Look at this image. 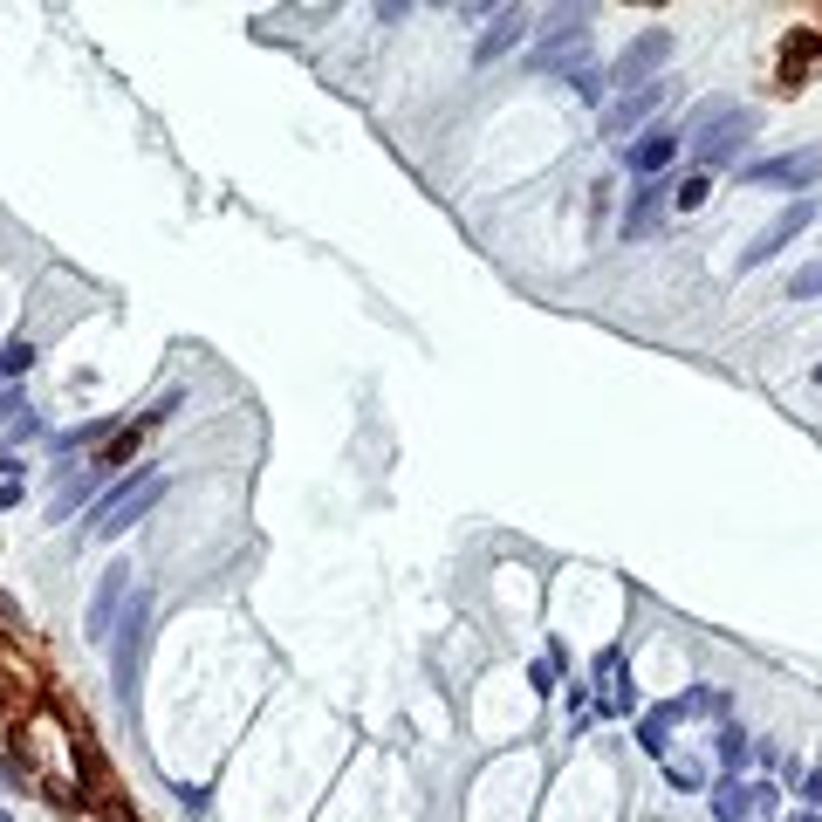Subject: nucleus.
<instances>
[{
	"label": "nucleus",
	"instance_id": "28",
	"mask_svg": "<svg viewBox=\"0 0 822 822\" xmlns=\"http://www.w3.org/2000/svg\"><path fill=\"white\" fill-rule=\"evenodd\" d=\"M21 501V480H0V507H14Z\"/></svg>",
	"mask_w": 822,
	"mask_h": 822
},
{
	"label": "nucleus",
	"instance_id": "7",
	"mask_svg": "<svg viewBox=\"0 0 822 822\" xmlns=\"http://www.w3.org/2000/svg\"><path fill=\"white\" fill-rule=\"evenodd\" d=\"M124 610H131V569H124V562H117V569L96 583V597H90L83 637H90V645H110V631L124 624Z\"/></svg>",
	"mask_w": 822,
	"mask_h": 822
},
{
	"label": "nucleus",
	"instance_id": "17",
	"mask_svg": "<svg viewBox=\"0 0 822 822\" xmlns=\"http://www.w3.org/2000/svg\"><path fill=\"white\" fill-rule=\"evenodd\" d=\"M815 295H822V254H815L809 268H795V274H788V302H815Z\"/></svg>",
	"mask_w": 822,
	"mask_h": 822
},
{
	"label": "nucleus",
	"instance_id": "27",
	"mask_svg": "<svg viewBox=\"0 0 822 822\" xmlns=\"http://www.w3.org/2000/svg\"><path fill=\"white\" fill-rule=\"evenodd\" d=\"M802 802H809V809H822V761L809 767V782H802Z\"/></svg>",
	"mask_w": 822,
	"mask_h": 822
},
{
	"label": "nucleus",
	"instance_id": "23",
	"mask_svg": "<svg viewBox=\"0 0 822 822\" xmlns=\"http://www.w3.org/2000/svg\"><path fill=\"white\" fill-rule=\"evenodd\" d=\"M28 364H35V343H8L0 350V377H21Z\"/></svg>",
	"mask_w": 822,
	"mask_h": 822
},
{
	"label": "nucleus",
	"instance_id": "24",
	"mask_svg": "<svg viewBox=\"0 0 822 822\" xmlns=\"http://www.w3.org/2000/svg\"><path fill=\"white\" fill-rule=\"evenodd\" d=\"M665 775H672V788H685V795L706 782V775H700V767H692V761H665Z\"/></svg>",
	"mask_w": 822,
	"mask_h": 822
},
{
	"label": "nucleus",
	"instance_id": "21",
	"mask_svg": "<svg viewBox=\"0 0 822 822\" xmlns=\"http://www.w3.org/2000/svg\"><path fill=\"white\" fill-rule=\"evenodd\" d=\"M569 83H576V96H583V103H603V96H610V83H603V69H589V62H583L576 75H569Z\"/></svg>",
	"mask_w": 822,
	"mask_h": 822
},
{
	"label": "nucleus",
	"instance_id": "8",
	"mask_svg": "<svg viewBox=\"0 0 822 822\" xmlns=\"http://www.w3.org/2000/svg\"><path fill=\"white\" fill-rule=\"evenodd\" d=\"M665 90H672V83L658 75V83H637V90H624V96H610V103H603V138H631V131H645V117L665 103Z\"/></svg>",
	"mask_w": 822,
	"mask_h": 822
},
{
	"label": "nucleus",
	"instance_id": "29",
	"mask_svg": "<svg viewBox=\"0 0 822 822\" xmlns=\"http://www.w3.org/2000/svg\"><path fill=\"white\" fill-rule=\"evenodd\" d=\"M795 822H822V815H815V809H809V815H795Z\"/></svg>",
	"mask_w": 822,
	"mask_h": 822
},
{
	"label": "nucleus",
	"instance_id": "12",
	"mask_svg": "<svg viewBox=\"0 0 822 822\" xmlns=\"http://www.w3.org/2000/svg\"><path fill=\"white\" fill-rule=\"evenodd\" d=\"M521 35H528V14H521V8H501V14H494V28H486V35L473 42V62L486 69V62L514 56V42H521Z\"/></svg>",
	"mask_w": 822,
	"mask_h": 822
},
{
	"label": "nucleus",
	"instance_id": "6",
	"mask_svg": "<svg viewBox=\"0 0 822 822\" xmlns=\"http://www.w3.org/2000/svg\"><path fill=\"white\" fill-rule=\"evenodd\" d=\"M815 213H822V199H788L782 213L767 220V226H761V234H754L748 247H740V268H761V261H775V254H782L788 240H802L809 226H815Z\"/></svg>",
	"mask_w": 822,
	"mask_h": 822
},
{
	"label": "nucleus",
	"instance_id": "11",
	"mask_svg": "<svg viewBox=\"0 0 822 822\" xmlns=\"http://www.w3.org/2000/svg\"><path fill=\"white\" fill-rule=\"evenodd\" d=\"M665 178H637V192H631V213H624V240H645L651 226L665 220Z\"/></svg>",
	"mask_w": 822,
	"mask_h": 822
},
{
	"label": "nucleus",
	"instance_id": "18",
	"mask_svg": "<svg viewBox=\"0 0 822 822\" xmlns=\"http://www.w3.org/2000/svg\"><path fill=\"white\" fill-rule=\"evenodd\" d=\"M178 404H186V391H178V384H172V391H158V398L144 404V419H138V425H144V432H151V425H165V419H172Z\"/></svg>",
	"mask_w": 822,
	"mask_h": 822
},
{
	"label": "nucleus",
	"instance_id": "31",
	"mask_svg": "<svg viewBox=\"0 0 822 822\" xmlns=\"http://www.w3.org/2000/svg\"><path fill=\"white\" fill-rule=\"evenodd\" d=\"M815 384H822V364H815Z\"/></svg>",
	"mask_w": 822,
	"mask_h": 822
},
{
	"label": "nucleus",
	"instance_id": "9",
	"mask_svg": "<svg viewBox=\"0 0 822 822\" xmlns=\"http://www.w3.org/2000/svg\"><path fill=\"white\" fill-rule=\"evenodd\" d=\"M748 138H754V117H748V110H733V117L719 124L713 138H700V144H692V151H700V172H719V165H733L740 151H748Z\"/></svg>",
	"mask_w": 822,
	"mask_h": 822
},
{
	"label": "nucleus",
	"instance_id": "20",
	"mask_svg": "<svg viewBox=\"0 0 822 822\" xmlns=\"http://www.w3.org/2000/svg\"><path fill=\"white\" fill-rule=\"evenodd\" d=\"M679 713H685V719H706V713H727V700L700 685V692H685V700H679Z\"/></svg>",
	"mask_w": 822,
	"mask_h": 822
},
{
	"label": "nucleus",
	"instance_id": "1",
	"mask_svg": "<svg viewBox=\"0 0 822 822\" xmlns=\"http://www.w3.org/2000/svg\"><path fill=\"white\" fill-rule=\"evenodd\" d=\"M165 501V473L158 467H138V473H124L110 494H103L96 507H90V521H83V535L90 542H110V535H124V528H138L151 507Z\"/></svg>",
	"mask_w": 822,
	"mask_h": 822
},
{
	"label": "nucleus",
	"instance_id": "2",
	"mask_svg": "<svg viewBox=\"0 0 822 822\" xmlns=\"http://www.w3.org/2000/svg\"><path fill=\"white\" fill-rule=\"evenodd\" d=\"M144 658H151V597H131L124 624L110 631V679H117V700H124V706H138Z\"/></svg>",
	"mask_w": 822,
	"mask_h": 822
},
{
	"label": "nucleus",
	"instance_id": "16",
	"mask_svg": "<svg viewBox=\"0 0 822 822\" xmlns=\"http://www.w3.org/2000/svg\"><path fill=\"white\" fill-rule=\"evenodd\" d=\"M713 748H719V761H727L733 775L754 761V748H748V733H740V727H719V733H713Z\"/></svg>",
	"mask_w": 822,
	"mask_h": 822
},
{
	"label": "nucleus",
	"instance_id": "3",
	"mask_svg": "<svg viewBox=\"0 0 822 822\" xmlns=\"http://www.w3.org/2000/svg\"><path fill=\"white\" fill-rule=\"evenodd\" d=\"M589 56V8H569V14H549L542 21V42H535L528 69L535 75H576Z\"/></svg>",
	"mask_w": 822,
	"mask_h": 822
},
{
	"label": "nucleus",
	"instance_id": "19",
	"mask_svg": "<svg viewBox=\"0 0 822 822\" xmlns=\"http://www.w3.org/2000/svg\"><path fill=\"white\" fill-rule=\"evenodd\" d=\"M103 432H110V425H103V419H96V425H75V432H62V439H56V459H69V453H83L90 439H103Z\"/></svg>",
	"mask_w": 822,
	"mask_h": 822
},
{
	"label": "nucleus",
	"instance_id": "4",
	"mask_svg": "<svg viewBox=\"0 0 822 822\" xmlns=\"http://www.w3.org/2000/svg\"><path fill=\"white\" fill-rule=\"evenodd\" d=\"M665 62H672V28H645V35H637V42L624 48V56H616V62L603 69V83H610L616 96H624V90H637V83H658Z\"/></svg>",
	"mask_w": 822,
	"mask_h": 822
},
{
	"label": "nucleus",
	"instance_id": "5",
	"mask_svg": "<svg viewBox=\"0 0 822 822\" xmlns=\"http://www.w3.org/2000/svg\"><path fill=\"white\" fill-rule=\"evenodd\" d=\"M740 178L761 192H802V186H822V144H802V151H782V158H754L740 165Z\"/></svg>",
	"mask_w": 822,
	"mask_h": 822
},
{
	"label": "nucleus",
	"instance_id": "14",
	"mask_svg": "<svg viewBox=\"0 0 822 822\" xmlns=\"http://www.w3.org/2000/svg\"><path fill=\"white\" fill-rule=\"evenodd\" d=\"M679 719H685L679 700H672V706H651L645 719H637V748H645L651 761H665V748H672V727H679Z\"/></svg>",
	"mask_w": 822,
	"mask_h": 822
},
{
	"label": "nucleus",
	"instance_id": "30",
	"mask_svg": "<svg viewBox=\"0 0 822 822\" xmlns=\"http://www.w3.org/2000/svg\"><path fill=\"white\" fill-rule=\"evenodd\" d=\"M0 822H14V815H8V809H0Z\"/></svg>",
	"mask_w": 822,
	"mask_h": 822
},
{
	"label": "nucleus",
	"instance_id": "13",
	"mask_svg": "<svg viewBox=\"0 0 822 822\" xmlns=\"http://www.w3.org/2000/svg\"><path fill=\"white\" fill-rule=\"evenodd\" d=\"M103 480H110V467H103V459H90V467H75V473H69V486H62L56 501H48V521H62V514H75V507H83V501L96 494Z\"/></svg>",
	"mask_w": 822,
	"mask_h": 822
},
{
	"label": "nucleus",
	"instance_id": "10",
	"mask_svg": "<svg viewBox=\"0 0 822 822\" xmlns=\"http://www.w3.org/2000/svg\"><path fill=\"white\" fill-rule=\"evenodd\" d=\"M685 151V138L672 131V124H651V131H637V144H631V172L637 178H665V165H672Z\"/></svg>",
	"mask_w": 822,
	"mask_h": 822
},
{
	"label": "nucleus",
	"instance_id": "15",
	"mask_svg": "<svg viewBox=\"0 0 822 822\" xmlns=\"http://www.w3.org/2000/svg\"><path fill=\"white\" fill-rule=\"evenodd\" d=\"M713 815H719V822H748V815H754V782H733V775H727V782L713 788Z\"/></svg>",
	"mask_w": 822,
	"mask_h": 822
},
{
	"label": "nucleus",
	"instance_id": "22",
	"mask_svg": "<svg viewBox=\"0 0 822 822\" xmlns=\"http://www.w3.org/2000/svg\"><path fill=\"white\" fill-rule=\"evenodd\" d=\"M672 199H679V206H706V199H713V172H692L685 186H672Z\"/></svg>",
	"mask_w": 822,
	"mask_h": 822
},
{
	"label": "nucleus",
	"instance_id": "26",
	"mask_svg": "<svg viewBox=\"0 0 822 822\" xmlns=\"http://www.w3.org/2000/svg\"><path fill=\"white\" fill-rule=\"evenodd\" d=\"M528 685H535V692H542V700H549V692H555V658H549V665H535V672H528Z\"/></svg>",
	"mask_w": 822,
	"mask_h": 822
},
{
	"label": "nucleus",
	"instance_id": "25",
	"mask_svg": "<svg viewBox=\"0 0 822 822\" xmlns=\"http://www.w3.org/2000/svg\"><path fill=\"white\" fill-rule=\"evenodd\" d=\"M14 419H28V398H21V391H0V425H14Z\"/></svg>",
	"mask_w": 822,
	"mask_h": 822
}]
</instances>
